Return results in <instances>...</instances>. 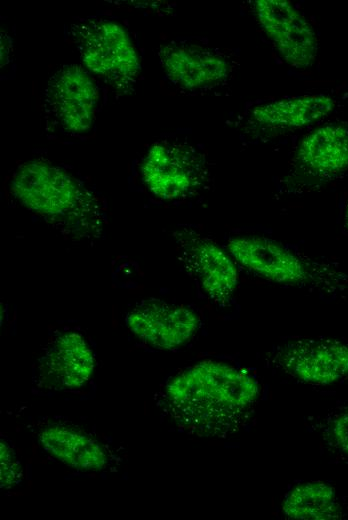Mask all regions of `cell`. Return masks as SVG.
Wrapping results in <instances>:
<instances>
[{
  "mask_svg": "<svg viewBox=\"0 0 348 520\" xmlns=\"http://www.w3.org/2000/svg\"><path fill=\"white\" fill-rule=\"evenodd\" d=\"M1 488L10 489L18 485L23 477L21 463L14 450L5 440L0 444Z\"/></svg>",
  "mask_w": 348,
  "mask_h": 520,
  "instance_id": "cell-17",
  "label": "cell"
},
{
  "mask_svg": "<svg viewBox=\"0 0 348 520\" xmlns=\"http://www.w3.org/2000/svg\"><path fill=\"white\" fill-rule=\"evenodd\" d=\"M296 159L302 168L318 178L335 177L348 169V128L330 123L304 136Z\"/></svg>",
  "mask_w": 348,
  "mask_h": 520,
  "instance_id": "cell-13",
  "label": "cell"
},
{
  "mask_svg": "<svg viewBox=\"0 0 348 520\" xmlns=\"http://www.w3.org/2000/svg\"><path fill=\"white\" fill-rule=\"evenodd\" d=\"M257 22L282 59L291 67L305 69L315 62L318 41L313 26L288 0H256Z\"/></svg>",
  "mask_w": 348,
  "mask_h": 520,
  "instance_id": "cell-5",
  "label": "cell"
},
{
  "mask_svg": "<svg viewBox=\"0 0 348 520\" xmlns=\"http://www.w3.org/2000/svg\"><path fill=\"white\" fill-rule=\"evenodd\" d=\"M97 87L90 75L78 65H66L49 80L45 110L63 131H88L95 118Z\"/></svg>",
  "mask_w": 348,
  "mask_h": 520,
  "instance_id": "cell-7",
  "label": "cell"
},
{
  "mask_svg": "<svg viewBox=\"0 0 348 520\" xmlns=\"http://www.w3.org/2000/svg\"><path fill=\"white\" fill-rule=\"evenodd\" d=\"M335 104V100L326 94L293 96L254 107L251 118L255 123L268 128L298 129L329 115Z\"/></svg>",
  "mask_w": 348,
  "mask_h": 520,
  "instance_id": "cell-15",
  "label": "cell"
},
{
  "mask_svg": "<svg viewBox=\"0 0 348 520\" xmlns=\"http://www.w3.org/2000/svg\"><path fill=\"white\" fill-rule=\"evenodd\" d=\"M42 448L65 465L81 471H100L108 462L105 448L80 429L51 424L38 436Z\"/></svg>",
  "mask_w": 348,
  "mask_h": 520,
  "instance_id": "cell-14",
  "label": "cell"
},
{
  "mask_svg": "<svg viewBox=\"0 0 348 520\" xmlns=\"http://www.w3.org/2000/svg\"><path fill=\"white\" fill-rule=\"evenodd\" d=\"M258 395V383L247 371L204 360L167 382L162 405L180 427L200 435L224 436L246 419Z\"/></svg>",
  "mask_w": 348,
  "mask_h": 520,
  "instance_id": "cell-1",
  "label": "cell"
},
{
  "mask_svg": "<svg viewBox=\"0 0 348 520\" xmlns=\"http://www.w3.org/2000/svg\"><path fill=\"white\" fill-rule=\"evenodd\" d=\"M328 442L348 459V409L333 414L325 430Z\"/></svg>",
  "mask_w": 348,
  "mask_h": 520,
  "instance_id": "cell-18",
  "label": "cell"
},
{
  "mask_svg": "<svg viewBox=\"0 0 348 520\" xmlns=\"http://www.w3.org/2000/svg\"><path fill=\"white\" fill-rule=\"evenodd\" d=\"M182 262L214 302H229L239 284L238 264L228 250L199 234L183 231L177 236Z\"/></svg>",
  "mask_w": 348,
  "mask_h": 520,
  "instance_id": "cell-8",
  "label": "cell"
},
{
  "mask_svg": "<svg viewBox=\"0 0 348 520\" xmlns=\"http://www.w3.org/2000/svg\"><path fill=\"white\" fill-rule=\"evenodd\" d=\"M94 365L93 352L83 336L62 333L48 344L38 361V384L52 390L80 388L92 376Z\"/></svg>",
  "mask_w": 348,
  "mask_h": 520,
  "instance_id": "cell-11",
  "label": "cell"
},
{
  "mask_svg": "<svg viewBox=\"0 0 348 520\" xmlns=\"http://www.w3.org/2000/svg\"><path fill=\"white\" fill-rule=\"evenodd\" d=\"M283 514L291 519L336 520L344 508L335 488L323 481L304 482L294 487L282 503Z\"/></svg>",
  "mask_w": 348,
  "mask_h": 520,
  "instance_id": "cell-16",
  "label": "cell"
},
{
  "mask_svg": "<svg viewBox=\"0 0 348 520\" xmlns=\"http://www.w3.org/2000/svg\"><path fill=\"white\" fill-rule=\"evenodd\" d=\"M278 362L287 373L303 382L330 385L348 377V340L300 339L281 349Z\"/></svg>",
  "mask_w": 348,
  "mask_h": 520,
  "instance_id": "cell-9",
  "label": "cell"
},
{
  "mask_svg": "<svg viewBox=\"0 0 348 520\" xmlns=\"http://www.w3.org/2000/svg\"><path fill=\"white\" fill-rule=\"evenodd\" d=\"M342 221H343V228L345 229L346 232H348V199L345 204Z\"/></svg>",
  "mask_w": 348,
  "mask_h": 520,
  "instance_id": "cell-19",
  "label": "cell"
},
{
  "mask_svg": "<svg viewBox=\"0 0 348 520\" xmlns=\"http://www.w3.org/2000/svg\"><path fill=\"white\" fill-rule=\"evenodd\" d=\"M10 190L22 207L68 234L80 236L100 227L101 210L93 193L48 162L33 160L19 166Z\"/></svg>",
  "mask_w": 348,
  "mask_h": 520,
  "instance_id": "cell-2",
  "label": "cell"
},
{
  "mask_svg": "<svg viewBox=\"0 0 348 520\" xmlns=\"http://www.w3.org/2000/svg\"><path fill=\"white\" fill-rule=\"evenodd\" d=\"M158 55L169 81L185 90L213 87L224 82L231 72L224 56L199 45L169 43L161 46Z\"/></svg>",
  "mask_w": 348,
  "mask_h": 520,
  "instance_id": "cell-12",
  "label": "cell"
},
{
  "mask_svg": "<svg viewBox=\"0 0 348 520\" xmlns=\"http://www.w3.org/2000/svg\"><path fill=\"white\" fill-rule=\"evenodd\" d=\"M80 58L93 75L120 92L132 89L140 64L126 30L108 19H86L72 25Z\"/></svg>",
  "mask_w": 348,
  "mask_h": 520,
  "instance_id": "cell-4",
  "label": "cell"
},
{
  "mask_svg": "<svg viewBox=\"0 0 348 520\" xmlns=\"http://www.w3.org/2000/svg\"><path fill=\"white\" fill-rule=\"evenodd\" d=\"M125 322L137 338L162 350L184 345L199 327V318L193 310L162 300L142 302L128 312Z\"/></svg>",
  "mask_w": 348,
  "mask_h": 520,
  "instance_id": "cell-10",
  "label": "cell"
},
{
  "mask_svg": "<svg viewBox=\"0 0 348 520\" xmlns=\"http://www.w3.org/2000/svg\"><path fill=\"white\" fill-rule=\"evenodd\" d=\"M141 177L148 191L162 200H178L192 194L203 180V165L190 148L157 142L146 152Z\"/></svg>",
  "mask_w": 348,
  "mask_h": 520,
  "instance_id": "cell-6",
  "label": "cell"
},
{
  "mask_svg": "<svg viewBox=\"0 0 348 520\" xmlns=\"http://www.w3.org/2000/svg\"><path fill=\"white\" fill-rule=\"evenodd\" d=\"M238 264L254 275L282 285L348 286V275L328 265L311 263L286 245L262 235H238L227 242Z\"/></svg>",
  "mask_w": 348,
  "mask_h": 520,
  "instance_id": "cell-3",
  "label": "cell"
}]
</instances>
